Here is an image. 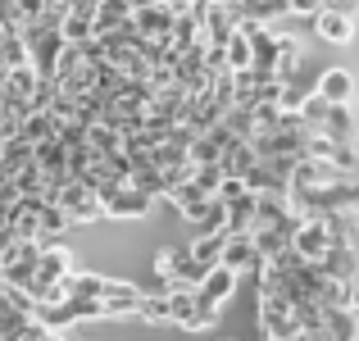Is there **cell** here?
<instances>
[{"instance_id": "18", "label": "cell", "mask_w": 359, "mask_h": 341, "mask_svg": "<svg viewBox=\"0 0 359 341\" xmlns=\"http://www.w3.org/2000/svg\"><path fill=\"white\" fill-rule=\"evenodd\" d=\"M27 164H32V141H27L23 132H18V137H9L5 146H0V173L14 178L18 168H27Z\"/></svg>"}, {"instance_id": "3", "label": "cell", "mask_w": 359, "mask_h": 341, "mask_svg": "<svg viewBox=\"0 0 359 341\" xmlns=\"http://www.w3.org/2000/svg\"><path fill=\"white\" fill-rule=\"evenodd\" d=\"M18 36L27 41V60H32V69L36 73H55V60H60V51H64L60 27H50V23H27V27H18Z\"/></svg>"}, {"instance_id": "13", "label": "cell", "mask_w": 359, "mask_h": 341, "mask_svg": "<svg viewBox=\"0 0 359 341\" xmlns=\"http://www.w3.org/2000/svg\"><path fill=\"white\" fill-rule=\"evenodd\" d=\"M314 27H318V36H323L327 46H351V36H355V18L332 14V9H318Z\"/></svg>"}, {"instance_id": "8", "label": "cell", "mask_w": 359, "mask_h": 341, "mask_svg": "<svg viewBox=\"0 0 359 341\" xmlns=\"http://www.w3.org/2000/svg\"><path fill=\"white\" fill-rule=\"evenodd\" d=\"M219 264H223V269H232L237 278H245V273L255 278V273L264 269V255L255 250L250 232H245V236H228V246H223V260H219Z\"/></svg>"}, {"instance_id": "2", "label": "cell", "mask_w": 359, "mask_h": 341, "mask_svg": "<svg viewBox=\"0 0 359 341\" xmlns=\"http://www.w3.org/2000/svg\"><path fill=\"white\" fill-rule=\"evenodd\" d=\"M150 205H155V196L137 192L128 178H118V182L100 187V210H105V219H146Z\"/></svg>"}, {"instance_id": "23", "label": "cell", "mask_w": 359, "mask_h": 341, "mask_svg": "<svg viewBox=\"0 0 359 341\" xmlns=\"http://www.w3.org/2000/svg\"><path fill=\"white\" fill-rule=\"evenodd\" d=\"M287 5H291V14H296V18H314L327 0H287Z\"/></svg>"}, {"instance_id": "12", "label": "cell", "mask_w": 359, "mask_h": 341, "mask_svg": "<svg viewBox=\"0 0 359 341\" xmlns=\"http://www.w3.org/2000/svg\"><path fill=\"white\" fill-rule=\"evenodd\" d=\"M232 5H237L241 23H264V27H273L278 18H287V14H291L287 0H232Z\"/></svg>"}, {"instance_id": "25", "label": "cell", "mask_w": 359, "mask_h": 341, "mask_svg": "<svg viewBox=\"0 0 359 341\" xmlns=\"http://www.w3.org/2000/svg\"><path fill=\"white\" fill-rule=\"evenodd\" d=\"M0 73H5V64H0Z\"/></svg>"}, {"instance_id": "26", "label": "cell", "mask_w": 359, "mask_h": 341, "mask_svg": "<svg viewBox=\"0 0 359 341\" xmlns=\"http://www.w3.org/2000/svg\"><path fill=\"white\" fill-rule=\"evenodd\" d=\"M355 178H359V173H355Z\"/></svg>"}, {"instance_id": "21", "label": "cell", "mask_w": 359, "mask_h": 341, "mask_svg": "<svg viewBox=\"0 0 359 341\" xmlns=\"http://www.w3.org/2000/svg\"><path fill=\"white\" fill-rule=\"evenodd\" d=\"M137 319H146V323H168V291H141Z\"/></svg>"}, {"instance_id": "15", "label": "cell", "mask_w": 359, "mask_h": 341, "mask_svg": "<svg viewBox=\"0 0 359 341\" xmlns=\"http://www.w3.org/2000/svg\"><path fill=\"white\" fill-rule=\"evenodd\" d=\"M60 36H64L69 46H87V41H96V14L69 9V14L60 18Z\"/></svg>"}, {"instance_id": "7", "label": "cell", "mask_w": 359, "mask_h": 341, "mask_svg": "<svg viewBox=\"0 0 359 341\" xmlns=\"http://www.w3.org/2000/svg\"><path fill=\"white\" fill-rule=\"evenodd\" d=\"M237 273L232 269H223V264H214L210 273H205L201 278V287H196V296H201V305L205 309H214V314H219V305H228L232 300V291H237Z\"/></svg>"}, {"instance_id": "14", "label": "cell", "mask_w": 359, "mask_h": 341, "mask_svg": "<svg viewBox=\"0 0 359 341\" xmlns=\"http://www.w3.org/2000/svg\"><path fill=\"white\" fill-rule=\"evenodd\" d=\"M60 128H64V123L55 119L50 109H27V114H23V128H18V132H23L32 146H41V141H55V137H60Z\"/></svg>"}, {"instance_id": "9", "label": "cell", "mask_w": 359, "mask_h": 341, "mask_svg": "<svg viewBox=\"0 0 359 341\" xmlns=\"http://www.w3.org/2000/svg\"><path fill=\"white\" fill-rule=\"evenodd\" d=\"M314 91L327 100V105H351L355 100V73L351 69H323L314 82Z\"/></svg>"}, {"instance_id": "20", "label": "cell", "mask_w": 359, "mask_h": 341, "mask_svg": "<svg viewBox=\"0 0 359 341\" xmlns=\"http://www.w3.org/2000/svg\"><path fill=\"white\" fill-rule=\"evenodd\" d=\"M223 60H228L232 73H245V69H250V32H245V23L228 36V41H223Z\"/></svg>"}, {"instance_id": "17", "label": "cell", "mask_w": 359, "mask_h": 341, "mask_svg": "<svg viewBox=\"0 0 359 341\" xmlns=\"http://www.w3.org/2000/svg\"><path fill=\"white\" fill-rule=\"evenodd\" d=\"M132 23V0H100L96 5V36L100 32H118Z\"/></svg>"}, {"instance_id": "16", "label": "cell", "mask_w": 359, "mask_h": 341, "mask_svg": "<svg viewBox=\"0 0 359 341\" xmlns=\"http://www.w3.org/2000/svg\"><path fill=\"white\" fill-rule=\"evenodd\" d=\"M223 246H228V227H223V232H201V236L191 241V250H187V255H191V260L201 264L205 273H210L214 264L223 260Z\"/></svg>"}, {"instance_id": "10", "label": "cell", "mask_w": 359, "mask_h": 341, "mask_svg": "<svg viewBox=\"0 0 359 341\" xmlns=\"http://www.w3.org/2000/svg\"><path fill=\"white\" fill-rule=\"evenodd\" d=\"M318 137L337 141V146H355V114H351V105H327L323 123H318Z\"/></svg>"}, {"instance_id": "5", "label": "cell", "mask_w": 359, "mask_h": 341, "mask_svg": "<svg viewBox=\"0 0 359 341\" xmlns=\"http://www.w3.org/2000/svg\"><path fill=\"white\" fill-rule=\"evenodd\" d=\"M327 246H332V232H327L323 214H314V219H300V223H296V236H291V250H296L305 264H318V260L327 255Z\"/></svg>"}, {"instance_id": "6", "label": "cell", "mask_w": 359, "mask_h": 341, "mask_svg": "<svg viewBox=\"0 0 359 341\" xmlns=\"http://www.w3.org/2000/svg\"><path fill=\"white\" fill-rule=\"evenodd\" d=\"M137 305H141V287L137 282L105 278V291H100V319H132Z\"/></svg>"}, {"instance_id": "19", "label": "cell", "mask_w": 359, "mask_h": 341, "mask_svg": "<svg viewBox=\"0 0 359 341\" xmlns=\"http://www.w3.org/2000/svg\"><path fill=\"white\" fill-rule=\"evenodd\" d=\"M36 227H41V241H60L73 223H69V214H64L55 201H41V210H36Z\"/></svg>"}, {"instance_id": "22", "label": "cell", "mask_w": 359, "mask_h": 341, "mask_svg": "<svg viewBox=\"0 0 359 341\" xmlns=\"http://www.w3.org/2000/svg\"><path fill=\"white\" fill-rule=\"evenodd\" d=\"M0 64H5V69H18V64H32L27 60V41L23 36H5V46H0Z\"/></svg>"}, {"instance_id": "1", "label": "cell", "mask_w": 359, "mask_h": 341, "mask_svg": "<svg viewBox=\"0 0 359 341\" xmlns=\"http://www.w3.org/2000/svg\"><path fill=\"white\" fill-rule=\"evenodd\" d=\"M50 201L60 205L64 214H69L73 227H78V223H100V219H105V210H100V192H96L91 182H82V178H69L64 187H55Z\"/></svg>"}, {"instance_id": "24", "label": "cell", "mask_w": 359, "mask_h": 341, "mask_svg": "<svg viewBox=\"0 0 359 341\" xmlns=\"http://www.w3.org/2000/svg\"><path fill=\"white\" fill-rule=\"evenodd\" d=\"M323 9H332V14H346V18H355V9H359V0H327Z\"/></svg>"}, {"instance_id": "11", "label": "cell", "mask_w": 359, "mask_h": 341, "mask_svg": "<svg viewBox=\"0 0 359 341\" xmlns=\"http://www.w3.org/2000/svg\"><path fill=\"white\" fill-rule=\"evenodd\" d=\"M318 269H323L327 278H337V282H351L355 273H359L355 246H351V241H337V246H327V255L318 260Z\"/></svg>"}, {"instance_id": "4", "label": "cell", "mask_w": 359, "mask_h": 341, "mask_svg": "<svg viewBox=\"0 0 359 341\" xmlns=\"http://www.w3.org/2000/svg\"><path fill=\"white\" fill-rule=\"evenodd\" d=\"M168 323L201 333V328H210V323H214V309H205V305H201L196 287H173V291H168Z\"/></svg>"}]
</instances>
